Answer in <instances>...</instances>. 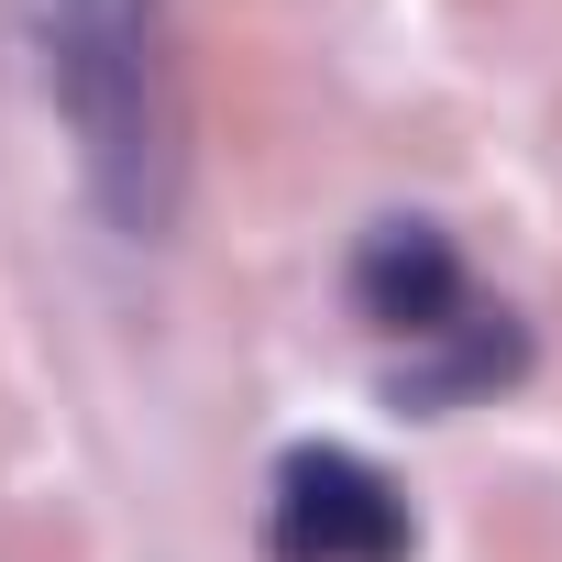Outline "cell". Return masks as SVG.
<instances>
[{"label":"cell","instance_id":"7a4b0ae2","mask_svg":"<svg viewBox=\"0 0 562 562\" xmlns=\"http://www.w3.org/2000/svg\"><path fill=\"white\" fill-rule=\"evenodd\" d=\"M408 496L364 463V452H288L276 463V496H265V551L276 562H408Z\"/></svg>","mask_w":562,"mask_h":562},{"label":"cell","instance_id":"277c9868","mask_svg":"<svg viewBox=\"0 0 562 562\" xmlns=\"http://www.w3.org/2000/svg\"><path fill=\"white\" fill-rule=\"evenodd\" d=\"M518 364H529V331H518L507 310H463L419 364H397V386H386V397H397V408H463V397L507 386Z\"/></svg>","mask_w":562,"mask_h":562},{"label":"cell","instance_id":"6da1fadb","mask_svg":"<svg viewBox=\"0 0 562 562\" xmlns=\"http://www.w3.org/2000/svg\"><path fill=\"white\" fill-rule=\"evenodd\" d=\"M56 100L78 122L100 210L155 243L177 221V177H188V111H177V56H166V0H56Z\"/></svg>","mask_w":562,"mask_h":562},{"label":"cell","instance_id":"3957f363","mask_svg":"<svg viewBox=\"0 0 562 562\" xmlns=\"http://www.w3.org/2000/svg\"><path fill=\"white\" fill-rule=\"evenodd\" d=\"M353 310L375 331H408V342H441L474 299H463V254L430 232V221H375L353 243Z\"/></svg>","mask_w":562,"mask_h":562}]
</instances>
